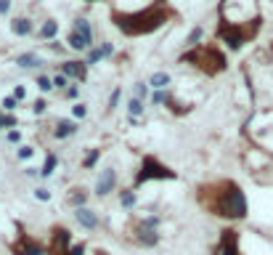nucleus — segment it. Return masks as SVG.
Listing matches in <instances>:
<instances>
[{"instance_id":"nucleus-25","label":"nucleus","mask_w":273,"mask_h":255,"mask_svg":"<svg viewBox=\"0 0 273 255\" xmlns=\"http://www.w3.org/2000/svg\"><path fill=\"white\" fill-rule=\"evenodd\" d=\"M199 38H201V29L196 27V29H191V35H188V45H191V48H196V43H199Z\"/></svg>"},{"instance_id":"nucleus-11","label":"nucleus","mask_w":273,"mask_h":255,"mask_svg":"<svg viewBox=\"0 0 273 255\" xmlns=\"http://www.w3.org/2000/svg\"><path fill=\"white\" fill-rule=\"evenodd\" d=\"M114 183H117V173H114L112 168H106V170L101 173L98 183H96V194H98V197H106V194L114 189Z\"/></svg>"},{"instance_id":"nucleus-14","label":"nucleus","mask_w":273,"mask_h":255,"mask_svg":"<svg viewBox=\"0 0 273 255\" xmlns=\"http://www.w3.org/2000/svg\"><path fill=\"white\" fill-rule=\"evenodd\" d=\"M75 131H77V125H75V122L61 120V122L56 125V133H53V136H56V138H66V136H72Z\"/></svg>"},{"instance_id":"nucleus-18","label":"nucleus","mask_w":273,"mask_h":255,"mask_svg":"<svg viewBox=\"0 0 273 255\" xmlns=\"http://www.w3.org/2000/svg\"><path fill=\"white\" fill-rule=\"evenodd\" d=\"M120 202H122V207H135V202H138V197H135V192L133 189H125L122 194H120Z\"/></svg>"},{"instance_id":"nucleus-12","label":"nucleus","mask_w":273,"mask_h":255,"mask_svg":"<svg viewBox=\"0 0 273 255\" xmlns=\"http://www.w3.org/2000/svg\"><path fill=\"white\" fill-rule=\"evenodd\" d=\"M61 75L72 77V80H85V75H88V64H82V61H66V64L61 67Z\"/></svg>"},{"instance_id":"nucleus-20","label":"nucleus","mask_w":273,"mask_h":255,"mask_svg":"<svg viewBox=\"0 0 273 255\" xmlns=\"http://www.w3.org/2000/svg\"><path fill=\"white\" fill-rule=\"evenodd\" d=\"M56 165H58V157H56V154H48V157H45V165H43V170H40V176L48 178L51 173L56 170Z\"/></svg>"},{"instance_id":"nucleus-22","label":"nucleus","mask_w":273,"mask_h":255,"mask_svg":"<svg viewBox=\"0 0 273 255\" xmlns=\"http://www.w3.org/2000/svg\"><path fill=\"white\" fill-rule=\"evenodd\" d=\"M127 109H130V117H138V114L144 112V104H141V99H130Z\"/></svg>"},{"instance_id":"nucleus-28","label":"nucleus","mask_w":273,"mask_h":255,"mask_svg":"<svg viewBox=\"0 0 273 255\" xmlns=\"http://www.w3.org/2000/svg\"><path fill=\"white\" fill-rule=\"evenodd\" d=\"M32 154H35L32 146H21V149H19V160H29Z\"/></svg>"},{"instance_id":"nucleus-17","label":"nucleus","mask_w":273,"mask_h":255,"mask_svg":"<svg viewBox=\"0 0 273 255\" xmlns=\"http://www.w3.org/2000/svg\"><path fill=\"white\" fill-rule=\"evenodd\" d=\"M43 64V59L40 56H35V53H24V56H19V67H40Z\"/></svg>"},{"instance_id":"nucleus-38","label":"nucleus","mask_w":273,"mask_h":255,"mask_svg":"<svg viewBox=\"0 0 273 255\" xmlns=\"http://www.w3.org/2000/svg\"><path fill=\"white\" fill-rule=\"evenodd\" d=\"M3 125H6V128H14V125H16V120L8 114V117H3Z\"/></svg>"},{"instance_id":"nucleus-15","label":"nucleus","mask_w":273,"mask_h":255,"mask_svg":"<svg viewBox=\"0 0 273 255\" xmlns=\"http://www.w3.org/2000/svg\"><path fill=\"white\" fill-rule=\"evenodd\" d=\"M109 53H112V43H106V45H101V48L90 51V56H88V64H96L98 59H104V56H109Z\"/></svg>"},{"instance_id":"nucleus-10","label":"nucleus","mask_w":273,"mask_h":255,"mask_svg":"<svg viewBox=\"0 0 273 255\" xmlns=\"http://www.w3.org/2000/svg\"><path fill=\"white\" fill-rule=\"evenodd\" d=\"M14 252L16 255H45V247L38 245L35 239H29L27 234H21V239L14 245Z\"/></svg>"},{"instance_id":"nucleus-36","label":"nucleus","mask_w":273,"mask_h":255,"mask_svg":"<svg viewBox=\"0 0 273 255\" xmlns=\"http://www.w3.org/2000/svg\"><path fill=\"white\" fill-rule=\"evenodd\" d=\"M117 101H120V90H114V93H112V99H109V107H112V109L117 107Z\"/></svg>"},{"instance_id":"nucleus-33","label":"nucleus","mask_w":273,"mask_h":255,"mask_svg":"<svg viewBox=\"0 0 273 255\" xmlns=\"http://www.w3.org/2000/svg\"><path fill=\"white\" fill-rule=\"evenodd\" d=\"M144 96H146V85L138 83V85H135V99H144Z\"/></svg>"},{"instance_id":"nucleus-40","label":"nucleus","mask_w":273,"mask_h":255,"mask_svg":"<svg viewBox=\"0 0 273 255\" xmlns=\"http://www.w3.org/2000/svg\"><path fill=\"white\" fill-rule=\"evenodd\" d=\"M8 141H14V144H16V141H19V133H16V131H11V133H8Z\"/></svg>"},{"instance_id":"nucleus-3","label":"nucleus","mask_w":273,"mask_h":255,"mask_svg":"<svg viewBox=\"0 0 273 255\" xmlns=\"http://www.w3.org/2000/svg\"><path fill=\"white\" fill-rule=\"evenodd\" d=\"M181 61L199 67L204 75H218L225 69V56H223V51H218V45H199V48H191L188 53L181 56Z\"/></svg>"},{"instance_id":"nucleus-6","label":"nucleus","mask_w":273,"mask_h":255,"mask_svg":"<svg viewBox=\"0 0 273 255\" xmlns=\"http://www.w3.org/2000/svg\"><path fill=\"white\" fill-rule=\"evenodd\" d=\"M133 237H135V242L138 245H146V247H151V245H157V218H144V221H135L133 224Z\"/></svg>"},{"instance_id":"nucleus-1","label":"nucleus","mask_w":273,"mask_h":255,"mask_svg":"<svg viewBox=\"0 0 273 255\" xmlns=\"http://www.w3.org/2000/svg\"><path fill=\"white\" fill-rule=\"evenodd\" d=\"M199 197V205L207 207L212 215H220V218H228V221H242L247 218V197L242 192L239 183L233 181H218V183H207L196 192Z\"/></svg>"},{"instance_id":"nucleus-31","label":"nucleus","mask_w":273,"mask_h":255,"mask_svg":"<svg viewBox=\"0 0 273 255\" xmlns=\"http://www.w3.org/2000/svg\"><path fill=\"white\" fill-rule=\"evenodd\" d=\"M85 104H75V117H85Z\"/></svg>"},{"instance_id":"nucleus-26","label":"nucleus","mask_w":273,"mask_h":255,"mask_svg":"<svg viewBox=\"0 0 273 255\" xmlns=\"http://www.w3.org/2000/svg\"><path fill=\"white\" fill-rule=\"evenodd\" d=\"M85 200H88V194H85V192H77V194L69 197V205H82Z\"/></svg>"},{"instance_id":"nucleus-41","label":"nucleus","mask_w":273,"mask_h":255,"mask_svg":"<svg viewBox=\"0 0 273 255\" xmlns=\"http://www.w3.org/2000/svg\"><path fill=\"white\" fill-rule=\"evenodd\" d=\"M96 255H109V252H106V250H98V252H96Z\"/></svg>"},{"instance_id":"nucleus-27","label":"nucleus","mask_w":273,"mask_h":255,"mask_svg":"<svg viewBox=\"0 0 273 255\" xmlns=\"http://www.w3.org/2000/svg\"><path fill=\"white\" fill-rule=\"evenodd\" d=\"M38 88L40 90H51L53 88V80L51 77H38Z\"/></svg>"},{"instance_id":"nucleus-13","label":"nucleus","mask_w":273,"mask_h":255,"mask_svg":"<svg viewBox=\"0 0 273 255\" xmlns=\"http://www.w3.org/2000/svg\"><path fill=\"white\" fill-rule=\"evenodd\" d=\"M75 218H77V224L85 226V229H96V226H98V215L93 213L90 207H77Z\"/></svg>"},{"instance_id":"nucleus-2","label":"nucleus","mask_w":273,"mask_h":255,"mask_svg":"<svg viewBox=\"0 0 273 255\" xmlns=\"http://www.w3.org/2000/svg\"><path fill=\"white\" fill-rule=\"evenodd\" d=\"M167 19H173V11L164 8L162 3L151 6L146 11H138V14H122V11H114V14H112V21L125 35H146V32H154V29H159Z\"/></svg>"},{"instance_id":"nucleus-5","label":"nucleus","mask_w":273,"mask_h":255,"mask_svg":"<svg viewBox=\"0 0 273 255\" xmlns=\"http://www.w3.org/2000/svg\"><path fill=\"white\" fill-rule=\"evenodd\" d=\"M149 178L170 181V178H175V170H170L167 165H162L157 157H144V162H141V170H138V176H135V186H144Z\"/></svg>"},{"instance_id":"nucleus-42","label":"nucleus","mask_w":273,"mask_h":255,"mask_svg":"<svg viewBox=\"0 0 273 255\" xmlns=\"http://www.w3.org/2000/svg\"><path fill=\"white\" fill-rule=\"evenodd\" d=\"M0 128H6V125H3V117H0Z\"/></svg>"},{"instance_id":"nucleus-8","label":"nucleus","mask_w":273,"mask_h":255,"mask_svg":"<svg viewBox=\"0 0 273 255\" xmlns=\"http://www.w3.org/2000/svg\"><path fill=\"white\" fill-rule=\"evenodd\" d=\"M72 250V237H69V231L56 226L53 234H51V242H48V255H69Z\"/></svg>"},{"instance_id":"nucleus-37","label":"nucleus","mask_w":273,"mask_h":255,"mask_svg":"<svg viewBox=\"0 0 273 255\" xmlns=\"http://www.w3.org/2000/svg\"><path fill=\"white\" fill-rule=\"evenodd\" d=\"M35 112H38V114H40V112H45V101H43V99H40V101H35Z\"/></svg>"},{"instance_id":"nucleus-23","label":"nucleus","mask_w":273,"mask_h":255,"mask_svg":"<svg viewBox=\"0 0 273 255\" xmlns=\"http://www.w3.org/2000/svg\"><path fill=\"white\" fill-rule=\"evenodd\" d=\"M98 157H101V152H98V149H93V152L85 157V162H82V168H88V170H90V168L98 162Z\"/></svg>"},{"instance_id":"nucleus-30","label":"nucleus","mask_w":273,"mask_h":255,"mask_svg":"<svg viewBox=\"0 0 273 255\" xmlns=\"http://www.w3.org/2000/svg\"><path fill=\"white\" fill-rule=\"evenodd\" d=\"M35 197H38L40 202H45V200H51V192H45V189H35Z\"/></svg>"},{"instance_id":"nucleus-16","label":"nucleus","mask_w":273,"mask_h":255,"mask_svg":"<svg viewBox=\"0 0 273 255\" xmlns=\"http://www.w3.org/2000/svg\"><path fill=\"white\" fill-rule=\"evenodd\" d=\"M11 29H14L16 35H29L32 32V24H29V19H14V24H11Z\"/></svg>"},{"instance_id":"nucleus-21","label":"nucleus","mask_w":273,"mask_h":255,"mask_svg":"<svg viewBox=\"0 0 273 255\" xmlns=\"http://www.w3.org/2000/svg\"><path fill=\"white\" fill-rule=\"evenodd\" d=\"M56 32H58V24H56L53 19H48V21L43 24V29H40V35H43V38H53Z\"/></svg>"},{"instance_id":"nucleus-4","label":"nucleus","mask_w":273,"mask_h":255,"mask_svg":"<svg viewBox=\"0 0 273 255\" xmlns=\"http://www.w3.org/2000/svg\"><path fill=\"white\" fill-rule=\"evenodd\" d=\"M260 21L263 19H255L252 24H244V21H228V19H223L220 21V27H218V38L223 43H228V48H242V45L247 40H252L257 29H260Z\"/></svg>"},{"instance_id":"nucleus-35","label":"nucleus","mask_w":273,"mask_h":255,"mask_svg":"<svg viewBox=\"0 0 273 255\" xmlns=\"http://www.w3.org/2000/svg\"><path fill=\"white\" fill-rule=\"evenodd\" d=\"M11 11V0H0V14H8Z\"/></svg>"},{"instance_id":"nucleus-29","label":"nucleus","mask_w":273,"mask_h":255,"mask_svg":"<svg viewBox=\"0 0 273 255\" xmlns=\"http://www.w3.org/2000/svg\"><path fill=\"white\" fill-rule=\"evenodd\" d=\"M16 96H8V99H3V107H6V112H11V109H16Z\"/></svg>"},{"instance_id":"nucleus-19","label":"nucleus","mask_w":273,"mask_h":255,"mask_svg":"<svg viewBox=\"0 0 273 255\" xmlns=\"http://www.w3.org/2000/svg\"><path fill=\"white\" fill-rule=\"evenodd\" d=\"M151 85H154V90H162L164 85H170V75H164V72L151 75Z\"/></svg>"},{"instance_id":"nucleus-34","label":"nucleus","mask_w":273,"mask_h":255,"mask_svg":"<svg viewBox=\"0 0 273 255\" xmlns=\"http://www.w3.org/2000/svg\"><path fill=\"white\" fill-rule=\"evenodd\" d=\"M85 252V245H72V250H69V255H82Z\"/></svg>"},{"instance_id":"nucleus-32","label":"nucleus","mask_w":273,"mask_h":255,"mask_svg":"<svg viewBox=\"0 0 273 255\" xmlns=\"http://www.w3.org/2000/svg\"><path fill=\"white\" fill-rule=\"evenodd\" d=\"M53 85H56V88H66V75H58V77L53 80Z\"/></svg>"},{"instance_id":"nucleus-7","label":"nucleus","mask_w":273,"mask_h":255,"mask_svg":"<svg viewBox=\"0 0 273 255\" xmlns=\"http://www.w3.org/2000/svg\"><path fill=\"white\" fill-rule=\"evenodd\" d=\"M69 45H72L75 51H85L93 45V29L85 19H77L75 21V29L69 32Z\"/></svg>"},{"instance_id":"nucleus-39","label":"nucleus","mask_w":273,"mask_h":255,"mask_svg":"<svg viewBox=\"0 0 273 255\" xmlns=\"http://www.w3.org/2000/svg\"><path fill=\"white\" fill-rule=\"evenodd\" d=\"M14 96H16V99H24V96H27V90H24V88H16V90H14Z\"/></svg>"},{"instance_id":"nucleus-9","label":"nucleus","mask_w":273,"mask_h":255,"mask_svg":"<svg viewBox=\"0 0 273 255\" xmlns=\"http://www.w3.org/2000/svg\"><path fill=\"white\" fill-rule=\"evenodd\" d=\"M215 255H242L239 252V231L233 229H225L220 234V242L215 247Z\"/></svg>"},{"instance_id":"nucleus-24","label":"nucleus","mask_w":273,"mask_h":255,"mask_svg":"<svg viewBox=\"0 0 273 255\" xmlns=\"http://www.w3.org/2000/svg\"><path fill=\"white\" fill-rule=\"evenodd\" d=\"M151 101H154V104H167V101H170V93H164V90H154V93H151Z\"/></svg>"}]
</instances>
